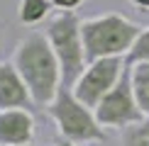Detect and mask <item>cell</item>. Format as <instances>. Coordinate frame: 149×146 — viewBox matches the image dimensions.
Returning a JSON list of instances; mask_svg holds the SVG:
<instances>
[{"label":"cell","mask_w":149,"mask_h":146,"mask_svg":"<svg viewBox=\"0 0 149 146\" xmlns=\"http://www.w3.org/2000/svg\"><path fill=\"white\" fill-rule=\"evenodd\" d=\"M12 63L24 78L29 93H32L34 107L47 110L52 100L59 95L64 88V76H61L59 59L49 44L47 34L39 29H32L17 41L15 51H12Z\"/></svg>","instance_id":"obj_1"},{"label":"cell","mask_w":149,"mask_h":146,"mask_svg":"<svg viewBox=\"0 0 149 146\" xmlns=\"http://www.w3.org/2000/svg\"><path fill=\"white\" fill-rule=\"evenodd\" d=\"M81 32H83L86 59L91 63L98 59H125L137 41L142 27L120 12H105L83 20Z\"/></svg>","instance_id":"obj_2"},{"label":"cell","mask_w":149,"mask_h":146,"mask_svg":"<svg viewBox=\"0 0 149 146\" xmlns=\"http://www.w3.org/2000/svg\"><path fill=\"white\" fill-rule=\"evenodd\" d=\"M49 119L54 122L59 136L64 141L73 144H100L108 139L105 127L98 122L95 110L83 105L71 88H61L59 95L52 100V105L47 107Z\"/></svg>","instance_id":"obj_3"},{"label":"cell","mask_w":149,"mask_h":146,"mask_svg":"<svg viewBox=\"0 0 149 146\" xmlns=\"http://www.w3.org/2000/svg\"><path fill=\"white\" fill-rule=\"evenodd\" d=\"M81 24H83V20L78 17V12H56L44 27V34L61 66L64 88H73V83L88 66Z\"/></svg>","instance_id":"obj_4"},{"label":"cell","mask_w":149,"mask_h":146,"mask_svg":"<svg viewBox=\"0 0 149 146\" xmlns=\"http://www.w3.org/2000/svg\"><path fill=\"white\" fill-rule=\"evenodd\" d=\"M95 117L105 129H117V132H122V129H127V127H132V124H137V122L144 119V114L139 110V102L134 97L130 66L125 68V73L117 81V85L98 102Z\"/></svg>","instance_id":"obj_5"},{"label":"cell","mask_w":149,"mask_h":146,"mask_svg":"<svg viewBox=\"0 0 149 146\" xmlns=\"http://www.w3.org/2000/svg\"><path fill=\"white\" fill-rule=\"evenodd\" d=\"M125 68H127L125 59H98V61H91V63L86 66V71L78 76V81L73 83L71 90L83 105L95 110L98 102L117 85V81L122 78Z\"/></svg>","instance_id":"obj_6"},{"label":"cell","mask_w":149,"mask_h":146,"mask_svg":"<svg viewBox=\"0 0 149 146\" xmlns=\"http://www.w3.org/2000/svg\"><path fill=\"white\" fill-rule=\"evenodd\" d=\"M37 124L32 110H0V146H32Z\"/></svg>","instance_id":"obj_7"},{"label":"cell","mask_w":149,"mask_h":146,"mask_svg":"<svg viewBox=\"0 0 149 146\" xmlns=\"http://www.w3.org/2000/svg\"><path fill=\"white\" fill-rule=\"evenodd\" d=\"M34 110V100L24 78L12 61H0V110Z\"/></svg>","instance_id":"obj_8"},{"label":"cell","mask_w":149,"mask_h":146,"mask_svg":"<svg viewBox=\"0 0 149 146\" xmlns=\"http://www.w3.org/2000/svg\"><path fill=\"white\" fill-rule=\"evenodd\" d=\"M52 0H17V20L24 27H34V24L44 22L52 15Z\"/></svg>","instance_id":"obj_9"},{"label":"cell","mask_w":149,"mask_h":146,"mask_svg":"<svg viewBox=\"0 0 149 146\" xmlns=\"http://www.w3.org/2000/svg\"><path fill=\"white\" fill-rule=\"evenodd\" d=\"M130 76H132V88L139 102V110L144 117H149V63L130 66Z\"/></svg>","instance_id":"obj_10"},{"label":"cell","mask_w":149,"mask_h":146,"mask_svg":"<svg viewBox=\"0 0 149 146\" xmlns=\"http://www.w3.org/2000/svg\"><path fill=\"white\" fill-rule=\"evenodd\" d=\"M120 146H149V117L120 132Z\"/></svg>","instance_id":"obj_11"},{"label":"cell","mask_w":149,"mask_h":146,"mask_svg":"<svg viewBox=\"0 0 149 146\" xmlns=\"http://www.w3.org/2000/svg\"><path fill=\"white\" fill-rule=\"evenodd\" d=\"M125 61H127V66L149 63V27H142L137 41L132 44V49H130V54L125 56Z\"/></svg>","instance_id":"obj_12"},{"label":"cell","mask_w":149,"mask_h":146,"mask_svg":"<svg viewBox=\"0 0 149 146\" xmlns=\"http://www.w3.org/2000/svg\"><path fill=\"white\" fill-rule=\"evenodd\" d=\"M83 3L86 0H52L54 10H59V12H76Z\"/></svg>","instance_id":"obj_13"},{"label":"cell","mask_w":149,"mask_h":146,"mask_svg":"<svg viewBox=\"0 0 149 146\" xmlns=\"http://www.w3.org/2000/svg\"><path fill=\"white\" fill-rule=\"evenodd\" d=\"M5 39H8V22L0 17V46L5 44Z\"/></svg>","instance_id":"obj_14"},{"label":"cell","mask_w":149,"mask_h":146,"mask_svg":"<svg viewBox=\"0 0 149 146\" xmlns=\"http://www.w3.org/2000/svg\"><path fill=\"white\" fill-rule=\"evenodd\" d=\"M134 8H142V10H149V0H130Z\"/></svg>","instance_id":"obj_15"},{"label":"cell","mask_w":149,"mask_h":146,"mask_svg":"<svg viewBox=\"0 0 149 146\" xmlns=\"http://www.w3.org/2000/svg\"><path fill=\"white\" fill-rule=\"evenodd\" d=\"M56 146H81V144H73V141H64V139H61V141H59Z\"/></svg>","instance_id":"obj_16"}]
</instances>
